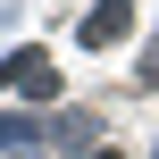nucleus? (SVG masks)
<instances>
[{
  "label": "nucleus",
  "instance_id": "1",
  "mask_svg": "<svg viewBox=\"0 0 159 159\" xmlns=\"http://www.w3.org/2000/svg\"><path fill=\"white\" fill-rule=\"evenodd\" d=\"M0 84H8V92H34V101H59V67H50L42 50H17V59L0 67Z\"/></svg>",
  "mask_w": 159,
  "mask_h": 159
},
{
  "label": "nucleus",
  "instance_id": "2",
  "mask_svg": "<svg viewBox=\"0 0 159 159\" xmlns=\"http://www.w3.org/2000/svg\"><path fill=\"white\" fill-rule=\"evenodd\" d=\"M126 25H134V8H126V0H101V8L84 17V42H92V50H109V42H126Z\"/></svg>",
  "mask_w": 159,
  "mask_h": 159
},
{
  "label": "nucleus",
  "instance_id": "3",
  "mask_svg": "<svg viewBox=\"0 0 159 159\" xmlns=\"http://www.w3.org/2000/svg\"><path fill=\"white\" fill-rule=\"evenodd\" d=\"M0 159H34V134H25L17 117H0Z\"/></svg>",
  "mask_w": 159,
  "mask_h": 159
},
{
  "label": "nucleus",
  "instance_id": "4",
  "mask_svg": "<svg viewBox=\"0 0 159 159\" xmlns=\"http://www.w3.org/2000/svg\"><path fill=\"white\" fill-rule=\"evenodd\" d=\"M92 159H117V151H92Z\"/></svg>",
  "mask_w": 159,
  "mask_h": 159
}]
</instances>
